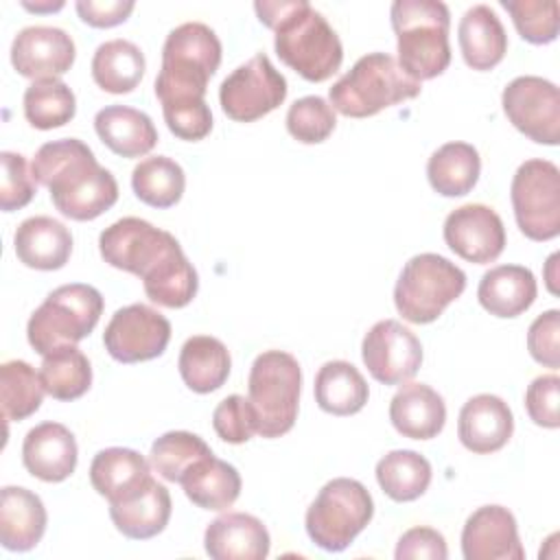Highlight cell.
Returning <instances> with one entry per match:
<instances>
[{
    "label": "cell",
    "instance_id": "5bb4252c",
    "mask_svg": "<svg viewBox=\"0 0 560 560\" xmlns=\"http://www.w3.org/2000/svg\"><path fill=\"white\" fill-rule=\"evenodd\" d=\"M171 341V322L149 304L118 308L105 326L103 346L120 363H140L160 357Z\"/></svg>",
    "mask_w": 560,
    "mask_h": 560
},
{
    "label": "cell",
    "instance_id": "2e32d148",
    "mask_svg": "<svg viewBox=\"0 0 560 560\" xmlns=\"http://www.w3.org/2000/svg\"><path fill=\"white\" fill-rule=\"evenodd\" d=\"M444 241L464 260L488 265L505 247V228L501 217L483 203H466L444 219Z\"/></svg>",
    "mask_w": 560,
    "mask_h": 560
},
{
    "label": "cell",
    "instance_id": "d4e9b609",
    "mask_svg": "<svg viewBox=\"0 0 560 560\" xmlns=\"http://www.w3.org/2000/svg\"><path fill=\"white\" fill-rule=\"evenodd\" d=\"M151 479V464L133 448L109 446L94 455L90 464V483L109 503L136 494Z\"/></svg>",
    "mask_w": 560,
    "mask_h": 560
},
{
    "label": "cell",
    "instance_id": "681fc988",
    "mask_svg": "<svg viewBox=\"0 0 560 560\" xmlns=\"http://www.w3.org/2000/svg\"><path fill=\"white\" fill-rule=\"evenodd\" d=\"M22 7H26L28 11L42 13V11H57V9H61V7H63V2H61V0H59V2H35V4H31V2H22Z\"/></svg>",
    "mask_w": 560,
    "mask_h": 560
},
{
    "label": "cell",
    "instance_id": "d6a6232c",
    "mask_svg": "<svg viewBox=\"0 0 560 560\" xmlns=\"http://www.w3.org/2000/svg\"><path fill=\"white\" fill-rule=\"evenodd\" d=\"M370 389L363 374L348 361H326L315 374V400L332 416L359 413Z\"/></svg>",
    "mask_w": 560,
    "mask_h": 560
},
{
    "label": "cell",
    "instance_id": "7402d4cb",
    "mask_svg": "<svg viewBox=\"0 0 560 560\" xmlns=\"http://www.w3.org/2000/svg\"><path fill=\"white\" fill-rule=\"evenodd\" d=\"M13 247L22 265L39 271H55L70 260L72 234L61 221L37 214L18 225Z\"/></svg>",
    "mask_w": 560,
    "mask_h": 560
},
{
    "label": "cell",
    "instance_id": "8fae6325",
    "mask_svg": "<svg viewBox=\"0 0 560 560\" xmlns=\"http://www.w3.org/2000/svg\"><path fill=\"white\" fill-rule=\"evenodd\" d=\"M518 230L532 241H551L560 234V171L549 160H525L510 186Z\"/></svg>",
    "mask_w": 560,
    "mask_h": 560
},
{
    "label": "cell",
    "instance_id": "5b68a950",
    "mask_svg": "<svg viewBox=\"0 0 560 560\" xmlns=\"http://www.w3.org/2000/svg\"><path fill=\"white\" fill-rule=\"evenodd\" d=\"M389 18L402 72L418 83L440 77L451 63L448 7L440 0H396Z\"/></svg>",
    "mask_w": 560,
    "mask_h": 560
},
{
    "label": "cell",
    "instance_id": "cb8c5ba5",
    "mask_svg": "<svg viewBox=\"0 0 560 560\" xmlns=\"http://www.w3.org/2000/svg\"><path fill=\"white\" fill-rule=\"evenodd\" d=\"M48 514L42 499L22 486H4L0 492V542L9 551L33 549L46 532Z\"/></svg>",
    "mask_w": 560,
    "mask_h": 560
},
{
    "label": "cell",
    "instance_id": "9a60e30c",
    "mask_svg": "<svg viewBox=\"0 0 560 560\" xmlns=\"http://www.w3.org/2000/svg\"><path fill=\"white\" fill-rule=\"evenodd\" d=\"M361 357L374 381L383 385H400L420 370L422 343L400 322L381 319L365 332Z\"/></svg>",
    "mask_w": 560,
    "mask_h": 560
},
{
    "label": "cell",
    "instance_id": "f907efd6",
    "mask_svg": "<svg viewBox=\"0 0 560 560\" xmlns=\"http://www.w3.org/2000/svg\"><path fill=\"white\" fill-rule=\"evenodd\" d=\"M558 260V254H551L549 256V260H547V287H549V291L551 293H558V289L553 287V282H556V273L551 271V267H553V262Z\"/></svg>",
    "mask_w": 560,
    "mask_h": 560
},
{
    "label": "cell",
    "instance_id": "ba28073f",
    "mask_svg": "<svg viewBox=\"0 0 560 560\" xmlns=\"http://www.w3.org/2000/svg\"><path fill=\"white\" fill-rule=\"evenodd\" d=\"M302 370L293 354L284 350L260 352L247 378V400L258 420V435L271 440L289 433L298 418Z\"/></svg>",
    "mask_w": 560,
    "mask_h": 560
},
{
    "label": "cell",
    "instance_id": "83f0119b",
    "mask_svg": "<svg viewBox=\"0 0 560 560\" xmlns=\"http://www.w3.org/2000/svg\"><path fill=\"white\" fill-rule=\"evenodd\" d=\"M538 295L532 269L523 265H499L488 269L477 287L479 304L494 317H518Z\"/></svg>",
    "mask_w": 560,
    "mask_h": 560
},
{
    "label": "cell",
    "instance_id": "e575fe53",
    "mask_svg": "<svg viewBox=\"0 0 560 560\" xmlns=\"http://www.w3.org/2000/svg\"><path fill=\"white\" fill-rule=\"evenodd\" d=\"M376 481L389 499L398 503L416 501L431 483V464L409 448L389 451L376 464Z\"/></svg>",
    "mask_w": 560,
    "mask_h": 560
},
{
    "label": "cell",
    "instance_id": "9c48e42d",
    "mask_svg": "<svg viewBox=\"0 0 560 560\" xmlns=\"http://www.w3.org/2000/svg\"><path fill=\"white\" fill-rule=\"evenodd\" d=\"M466 289V273L440 254L411 256L394 287V304L402 319L431 324Z\"/></svg>",
    "mask_w": 560,
    "mask_h": 560
},
{
    "label": "cell",
    "instance_id": "ac0fdd59",
    "mask_svg": "<svg viewBox=\"0 0 560 560\" xmlns=\"http://www.w3.org/2000/svg\"><path fill=\"white\" fill-rule=\"evenodd\" d=\"M462 553L466 560H523L514 514L503 505H481L464 523Z\"/></svg>",
    "mask_w": 560,
    "mask_h": 560
},
{
    "label": "cell",
    "instance_id": "4dcf8cb0",
    "mask_svg": "<svg viewBox=\"0 0 560 560\" xmlns=\"http://www.w3.org/2000/svg\"><path fill=\"white\" fill-rule=\"evenodd\" d=\"M177 368L188 389L210 394L228 381L232 359L221 339L210 335H192L179 350Z\"/></svg>",
    "mask_w": 560,
    "mask_h": 560
},
{
    "label": "cell",
    "instance_id": "ab89813d",
    "mask_svg": "<svg viewBox=\"0 0 560 560\" xmlns=\"http://www.w3.org/2000/svg\"><path fill=\"white\" fill-rule=\"evenodd\" d=\"M210 446L190 431H168L151 444L149 464L166 481L179 483L184 472L201 457L210 455Z\"/></svg>",
    "mask_w": 560,
    "mask_h": 560
},
{
    "label": "cell",
    "instance_id": "52a82bcc",
    "mask_svg": "<svg viewBox=\"0 0 560 560\" xmlns=\"http://www.w3.org/2000/svg\"><path fill=\"white\" fill-rule=\"evenodd\" d=\"M103 295L92 284H61L46 295L26 324L31 348L46 357L61 346H74L98 324Z\"/></svg>",
    "mask_w": 560,
    "mask_h": 560
},
{
    "label": "cell",
    "instance_id": "7dc6e473",
    "mask_svg": "<svg viewBox=\"0 0 560 560\" xmlns=\"http://www.w3.org/2000/svg\"><path fill=\"white\" fill-rule=\"evenodd\" d=\"M396 560H446L448 549L444 536L433 527H411L407 529L396 545Z\"/></svg>",
    "mask_w": 560,
    "mask_h": 560
},
{
    "label": "cell",
    "instance_id": "74e56055",
    "mask_svg": "<svg viewBox=\"0 0 560 560\" xmlns=\"http://www.w3.org/2000/svg\"><path fill=\"white\" fill-rule=\"evenodd\" d=\"M74 114V92L61 79H39L24 90V116L35 129L63 127Z\"/></svg>",
    "mask_w": 560,
    "mask_h": 560
},
{
    "label": "cell",
    "instance_id": "8992f818",
    "mask_svg": "<svg viewBox=\"0 0 560 560\" xmlns=\"http://www.w3.org/2000/svg\"><path fill=\"white\" fill-rule=\"evenodd\" d=\"M422 85L409 79L398 61L387 52L363 55L328 90L330 107L348 118H368L385 107L411 101Z\"/></svg>",
    "mask_w": 560,
    "mask_h": 560
},
{
    "label": "cell",
    "instance_id": "f6af8a7d",
    "mask_svg": "<svg viewBox=\"0 0 560 560\" xmlns=\"http://www.w3.org/2000/svg\"><path fill=\"white\" fill-rule=\"evenodd\" d=\"M558 400H560L558 374L536 376L525 392V409L529 420L545 429H558L560 427Z\"/></svg>",
    "mask_w": 560,
    "mask_h": 560
},
{
    "label": "cell",
    "instance_id": "603a6c76",
    "mask_svg": "<svg viewBox=\"0 0 560 560\" xmlns=\"http://www.w3.org/2000/svg\"><path fill=\"white\" fill-rule=\"evenodd\" d=\"M394 429L411 440L435 438L446 422L444 398L424 383H402L389 402Z\"/></svg>",
    "mask_w": 560,
    "mask_h": 560
},
{
    "label": "cell",
    "instance_id": "44dd1931",
    "mask_svg": "<svg viewBox=\"0 0 560 560\" xmlns=\"http://www.w3.org/2000/svg\"><path fill=\"white\" fill-rule=\"evenodd\" d=\"M203 547L212 560H265L271 538L260 518L245 512H228L206 527Z\"/></svg>",
    "mask_w": 560,
    "mask_h": 560
},
{
    "label": "cell",
    "instance_id": "d590c367",
    "mask_svg": "<svg viewBox=\"0 0 560 560\" xmlns=\"http://www.w3.org/2000/svg\"><path fill=\"white\" fill-rule=\"evenodd\" d=\"M131 188L136 197L151 208L175 206L186 188L184 168L168 155H151L131 171Z\"/></svg>",
    "mask_w": 560,
    "mask_h": 560
},
{
    "label": "cell",
    "instance_id": "7a4b0ae2",
    "mask_svg": "<svg viewBox=\"0 0 560 560\" xmlns=\"http://www.w3.org/2000/svg\"><path fill=\"white\" fill-rule=\"evenodd\" d=\"M98 249L107 265L138 276L158 306L182 308L197 295V271L177 238L140 217H122L105 228Z\"/></svg>",
    "mask_w": 560,
    "mask_h": 560
},
{
    "label": "cell",
    "instance_id": "bcb514c9",
    "mask_svg": "<svg viewBox=\"0 0 560 560\" xmlns=\"http://www.w3.org/2000/svg\"><path fill=\"white\" fill-rule=\"evenodd\" d=\"M527 350L545 368H560V311L549 308L538 315L527 330Z\"/></svg>",
    "mask_w": 560,
    "mask_h": 560
},
{
    "label": "cell",
    "instance_id": "3957f363",
    "mask_svg": "<svg viewBox=\"0 0 560 560\" xmlns=\"http://www.w3.org/2000/svg\"><path fill=\"white\" fill-rule=\"evenodd\" d=\"M33 179L48 188L55 208L72 221H92L118 201L116 177L96 162L79 138H61L37 149Z\"/></svg>",
    "mask_w": 560,
    "mask_h": 560
},
{
    "label": "cell",
    "instance_id": "c3c4849f",
    "mask_svg": "<svg viewBox=\"0 0 560 560\" xmlns=\"http://www.w3.org/2000/svg\"><path fill=\"white\" fill-rule=\"evenodd\" d=\"M74 7H77L79 18L85 24H90L94 28H112V26L122 24L131 15L136 2H131V0H105V2L79 0Z\"/></svg>",
    "mask_w": 560,
    "mask_h": 560
},
{
    "label": "cell",
    "instance_id": "30bf717a",
    "mask_svg": "<svg viewBox=\"0 0 560 560\" xmlns=\"http://www.w3.org/2000/svg\"><path fill=\"white\" fill-rule=\"evenodd\" d=\"M374 501L368 488L350 477L324 483L306 510V534L324 551H343L372 521Z\"/></svg>",
    "mask_w": 560,
    "mask_h": 560
},
{
    "label": "cell",
    "instance_id": "4fadbf2b",
    "mask_svg": "<svg viewBox=\"0 0 560 560\" xmlns=\"http://www.w3.org/2000/svg\"><path fill=\"white\" fill-rule=\"evenodd\" d=\"M508 120L529 140L547 147L560 142V92L556 83L536 74L512 79L501 94Z\"/></svg>",
    "mask_w": 560,
    "mask_h": 560
},
{
    "label": "cell",
    "instance_id": "e0dca14e",
    "mask_svg": "<svg viewBox=\"0 0 560 560\" xmlns=\"http://www.w3.org/2000/svg\"><path fill=\"white\" fill-rule=\"evenodd\" d=\"M74 42L57 26H26L11 44V63L18 74L39 81L59 79L74 63Z\"/></svg>",
    "mask_w": 560,
    "mask_h": 560
},
{
    "label": "cell",
    "instance_id": "7c38bea8",
    "mask_svg": "<svg viewBox=\"0 0 560 560\" xmlns=\"http://www.w3.org/2000/svg\"><path fill=\"white\" fill-rule=\"evenodd\" d=\"M287 79L273 68L267 55L258 52L223 79L219 103L228 118L254 122L280 107L287 98Z\"/></svg>",
    "mask_w": 560,
    "mask_h": 560
},
{
    "label": "cell",
    "instance_id": "8d00e7d4",
    "mask_svg": "<svg viewBox=\"0 0 560 560\" xmlns=\"http://www.w3.org/2000/svg\"><path fill=\"white\" fill-rule=\"evenodd\" d=\"M39 378L55 400H77L92 385V365L77 346H61L44 357Z\"/></svg>",
    "mask_w": 560,
    "mask_h": 560
},
{
    "label": "cell",
    "instance_id": "836d02e7",
    "mask_svg": "<svg viewBox=\"0 0 560 560\" xmlns=\"http://www.w3.org/2000/svg\"><path fill=\"white\" fill-rule=\"evenodd\" d=\"M144 55L129 39L103 42L92 57V79L109 94H127L138 88L144 77Z\"/></svg>",
    "mask_w": 560,
    "mask_h": 560
},
{
    "label": "cell",
    "instance_id": "f35d334b",
    "mask_svg": "<svg viewBox=\"0 0 560 560\" xmlns=\"http://www.w3.org/2000/svg\"><path fill=\"white\" fill-rule=\"evenodd\" d=\"M44 392L39 372H35L31 363L13 359L0 365L2 416L7 420H24L33 416L42 405Z\"/></svg>",
    "mask_w": 560,
    "mask_h": 560
},
{
    "label": "cell",
    "instance_id": "277c9868",
    "mask_svg": "<svg viewBox=\"0 0 560 560\" xmlns=\"http://www.w3.org/2000/svg\"><path fill=\"white\" fill-rule=\"evenodd\" d=\"M258 20L273 35L276 55L311 83L330 79L341 61L343 46L326 18L306 0H258L254 2Z\"/></svg>",
    "mask_w": 560,
    "mask_h": 560
},
{
    "label": "cell",
    "instance_id": "6da1fadb",
    "mask_svg": "<svg viewBox=\"0 0 560 560\" xmlns=\"http://www.w3.org/2000/svg\"><path fill=\"white\" fill-rule=\"evenodd\" d=\"M219 63L221 42L208 24L184 22L166 35L155 96L166 127L179 140L197 142L212 131V112L203 96Z\"/></svg>",
    "mask_w": 560,
    "mask_h": 560
},
{
    "label": "cell",
    "instance_id": "f1b7e54d",
    "mask_svg": "<svg viewBox=\"0 0 560 560\" xmlns=\"http://www.w3.org/2000/svg\"><path fill=\"white\" fill-rule=\"evenodd\" d=\"M94 129L101 142L120 158L147 155L158 144L153 120L129 105H107L96 112Z\"/></svg>",
    "mask_w": 560,
    "mask_h": 560
},
{
    "label": "cell",
    "instance_id": "ee69618b",
    "mask_svg": "<svg viewBox=\"0 0 560 560\" xmlns=\"http://www.w3.org/2000/svg\"><path fill=\"white\" fill-rule=\"evenodd\" d=\"M2 179H0V208L13 212L24 208L35 195V179L28 171L26 158L22 153L2 151Z\"/></svg>",
    "mask_w": 560,
    "mask_h": 560
},
{
    "label": "cell",
    "instance_id": "4316f807",
    "mask_svg": "<svg viewBox=\"0 0 560 560\" xmlns=\"http://www.w3.org/2000/svg\"><path fill=\"white\" fill-rule=\"evenodd\" d=\"M457 42L466 66L479 72L499 66L508 52L505 28L488 4H475L462 15Z\"/></svg>",
    "mask_w": 560,
    "mask_h": 560
},
{
    "label": "cell",
    "instance_id": "60d3db41",
    "mask_svg": "<svg viewBox=\"0 0 560 560\" xmlns=\"http://www.w3.org/2000/svg\"><path fill=\"white\" fill-rule=\"evenodd\" d=\"M512 15L518 35L529 44H551L560 28V7L556 0H501Z\"/></svg>",
    "mask_w": 560,
    "mask_h": 560
},
{
    "label": "cell",
    "instance_id": "7bdbcfd3",
    "mask_svg": "<svg viewBox=\"0 0 560 560\" xmlns=\"http://www.w3.org/2000/svg\"><path fill=\"white\" fill-rule=\"evenodd\" d=\"M212 427L217 435L228 444L249 442L252 435L258 433L256 411L252 402L241 394H232L214 407Z\"/></svg>",
    "mask_w": 560,
    "mask_h": 560
},
{
    "label": "cell",
    "instance_id": "1f68e13d",
    "mask_svg": "<svg viewBox=\"0 0 560 560\" xmlns=\"http://www.w3.org/2000/svg\"><path fill=\"white\" fill-rule=\"evenodd\" d=\"M481 173L479 151L468 142H446L435 149L427 162L431 188L442 197L468 195Z\"/></svg>",
    "mask_w": 560,
    "mask_h": 560
},
{
    "label": "cell",
    "instance_id": "f546056e",
    "mask_svg": "<svg viewBox=\"0 0 560 560\" xmlns=\"http://www.w3.org/2000/svg\"><path fill=\"white\" fill-rule=\"evenodd\" d=\"M184 494L201 510L221 512L234 505L241 494L238 470L212 453L197 459L179 479Z\"/></svg>",
    "mask_w": 560,
    "mask_h": 560
},
{
    "label": "cell",
    "instance_id": "d6986e66",
    "mask_svg": "<svg viewBox=\"0 0 560 560\" xmlns=\"http://www.w3.org/2000/svg\"><path fill=\"white\" fill-rule=\"evenodd\" d=\"M514 433L508 402L494 394H477L464 402L457 418L459 442L477 455L501 451Z\"/></svg>",
    "mask_w": 560,
    "mask_h": 560
},
{
    "label": "cell",
    "instance_id": "b9f144b4",
    "mask_svg": "<svg viewBox=\"0 0 560 560\" xmlns=\"http://www.w3.org/2000/svg\"><path fill=\"white\" fill-rule=\"evenodd\" d=\"M335 125V109L322 96H302L287 112V129L302 144L324 142Z\"/></svg>",
    "mask_w": 560,
    "mask_h": 560
},
{
    "label": "cell",
    "instance_id": "484cf974",
    "mask_svg": "<svg viewBox=\"0 0 560 560\" xmlns=\"http://www.w3.org/2000/svg\"><path fill=\"white\" fill-rule=\"evenodd\" d=\"M171 494L153 477L129 499L109 503V516L116 529L131 540H147L164 532L171 518Z\"/></svg>",
    "mask_w": 560,
    "mask_h": 560
},
{
    "label": "cell",
    "instance_id": "ffe728a7",
    "mask_svg": "<svg viewBox=\"0 0 560 560\" xmlns=\"http://www.w3.org/2000/svg\"><path fill=\"white\" fill-rule=\"evenodd\" d=\"M77 440L72 431L59 422L33 427L22 442L24 468L48 483L68 479L77 468Z\"/></svg>",
    "mask_w": 560,
    "mask_h": 560
}]
</instances>
